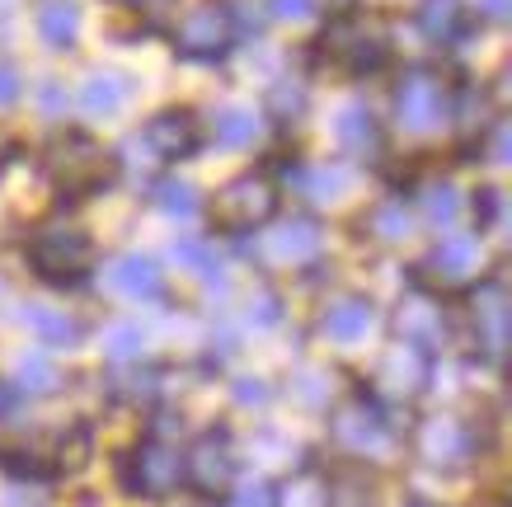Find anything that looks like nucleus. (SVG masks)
Here are the masks:
<instances>
[{
	"label": "nucleus",
	"instance_id": "nucleus-19",
	"mask_svg": "<svg viewBox=\"0 0 512 507\" xmlns=\"http://www.w3.org/2000/svg\"><path fill=\"white\" fill-rule=\"evenodd\" d=\"M156 5H160V0H156Z\"/></svg>",
	"mask_w": 512,
	"mask_h": 507
},
{
	"label": "nucleus",
	"instance_id": "nucleus-18",
	"mask_svg": "<svg viewBox=\"0 0 512 507\" xmlns=\"http://www.w3.org/2000/svg\"><path fill=\"white\" fill-rule=\"evenodd\" d=\"M484 5H489V10H484V15H494V19H503V0H484Z\"/></svg>",
	"mask_w": 512,
	"mask_h": 507
},
{
	"label": "nucleus",
	"instance_id": "nucleus-10",
	"mask_svg": "<svg viewBox=\"0 0 512 507\" xmlns=\"http://www.w3.org/2000/svg\"><path fill=\"white\" fill-rule=\"evenodd\" d=\"M123 99H127V85L118 76H90L85 80V90H80L85 113H118Z\"/></svg>",
	"mask_w": 512,
	"mask_h": 507
},
{
	"label": "nucleus",
	"instance_id": "nucleus-4",
	"mask_svg": "<svg viewBox=\"0 0 512 507\" xmlns=\"http://www.w3.org/2000/svg\"><path fill=\"white\" fill-rule=\"evenodd\" d=\"M226 43H231V10L226 5H198L184 19V29H179V47L193 52V57L226 52Z\"/></svg>",
	"mask_w": 512,
	"mask_h": 507
},
{
	"label": "nucleus",
	"instance_id": "nucleus-5",
	"mask_svg": "<svg viewBox=\"0 0 512 507\" xmlns=\"http://www.w3.org/2000/svg\"><path fill=\"white\" fill-rule=\"evenodd\" d=\"M442 104H447V90H442V80H433V76H409L400 90H395V108H400L404 127H414V132L433 127L437 118H442Z\"/></svg>",
	"mask_w": 512,
	"mask_h": 507
},
{
	"label": "nucleus",
	"instance_id": "nucleus-15",
	"mask_svg": "<svg viewBox=\"0 0 512 507\" xmlns=\"http://www.w3.org/2000/svg\"><path fill=\"white\" fill-rule=\"evenodd\" d=\"M160 207H165V212H193V207H198V202H193V188L188 184H160Z\"/></svg>",
	"mask_w": 512,
	"mask_h": 507
},
{
	"label": "nucleus",
	"instance_id": "nucleus-7",
	"mask_svg": "<svg viewBox=\"0 0 512 507\" xmlns=\"http://www.w3.org/2000/svg\"><path fill=\"white\" fill-rule=\"evenodd\" d=\"M419 29L433 38V43H456L461 29H466V10L461 0H423L419 5Z\"/></svg>",
	"mask_w": 512,
	"mask_h": 507
},
{
	"label": "nucleus",
	"instance_id": "nucleus-12",
	"mask_svg": "<svg viewBox=\"0 0 512 507\" xmlns=\"http://www.w3.org/2000/svg\"><path fill=\"white\" fill-rule=\"evenodd\" d=\"M254 132H259V123L249 108H221L217 113V137L226 146H245V141H254Z\"/></svg>",
	"mask_w": 512,
	"mask_h": 507
},
{
	"label": "nucleus",
	"instance_id": "nucleus-16",
	"mask_svg": "<svg viewBox=\"0 0 512 507\" xmlns=\"http://www.w3.org/2000/svg\"><path fill=\"white\" fill-rule=\"evenodd\" d=\"M315 10V0H273V15L278 19H306Z\"/></svg>",
	"mask_w": 512,
	"mask_h": 507
},
{
	"label": "nucleus",
	"instance_id": "nucleus-14",
	"mask_svg": "<svg viewBox=\"0 0 512 507\" xmlns=\"http://www.w3.org/2000/svg\"><path fill=\"white\" fill-rule=\"evenodd\" d=\"M372 226H376V235H381V240H400L409 221H404V207H400V202H386V207L372 216Z\"/></svg>",
	"mask_w": 512,
	"mask_h": 507
},
{
	"label": "nucleus",
	"instance_id": "nucleus-8",
	"mask_svg": "<svg viewBox=\"0 0 512 507\" xmlns=\"http://www.w3.org/2000/svg\"><path fill=\"white\" fill-rule=\"evenodd\" d=\"M334 132H339V141L353 155H367V151H376V146H381V127H376V118L367 113V108H343Z\"/></svg>",
	"mask_w": 512,
	"mask_h": 507
},
{
	"label": "nucleus",
	"instance_id": "nucleus-9",
	"mask_svg": "<svg viewBox=\"0 0 512 507\" xmlns=\"http://www.w3.org/2000/svg\"><path fill=\"white\" fill-rule=\"evenodd\" d=\"M113 287H123V292H132V296H151V292H160V277H156V263H146V259H137V254H127V259H118L113 263Z\"/></svg>",
	"mask_w": 512,
	"mask_h": 507
},
{
	"label": "nucleus",
	"instance_id": "nucleus-17",
	"mask_svg": "<svg viewBox=\"0 0 512 507\" xmlns=\"http://www.w3.org/2000/svg\"><path fill=\"white\" fill-rule=\"evenodd\" d=\"M19 99V71L10 62H0V104H15Z\"/></svg>",
	"mask_w": 512,
	"mask_h": 507
},
{
	"label": "nucleus",
	"instance_id": "nucleus-11",
	"mask_svg": "<svg viewBox=\"0 0 512 507\" xmlns=\"http://www.w3.org/2000/svg\"><path fill=\"white\" fill-rule=\"evenodd\" d=\"M475 259H480L475 235H447V240L437 245V254H433V263L442 268V273H451V277L470 273V268H475Z\"/></svg>",
	"mask_w": 512,
	"mask_h": 507
},
{
	"label": "nucleus",
	"instance_id": "nucleus-1",
	"mask_svg": "<svg viewBox=\"0 0 512 507\" xmlns=\"http://www.w3.org/2000/svg\"><path fill=\"white\" fill-rule=\"evenodd\" d=\"M29 263L43 282H80V273L90 268V240L80 231H47L29 245Z\"/></svg>",
	"mask_w": 512,
	"mask_h": 507
},
{
	"label": "nucleus",
	"instance_id": "nucleus-6",
	"mask_svg": "<svg viewBox=\"0 0 512 507\" xmlns=\"http://www.w3.org/2000/svg\"><path fill=\"white\" fill-rule=\"evenodd\" d=\"M38 33H43L47 47H57V52H66V47L76 43L80 33V10L76 0H38Z\"/></svg>",
	"mask_w": 512,
	"mask_h": 507
},
{
	"label": "nucleus",
	"instance_id": "nucleus-3",
	"mask_svg": "<svg viewBox=\"0 0 512 507\" xmlns=\"http://www.w3.org/2000/svg\"><path fill=\"white\" fill-rule=\"evenodd\" d=\"M146 141L156 146L160 160H184L202 146V123L188 108H170V113H156L146 123Z\"/></svg>",
	"mask_w": 512,
	"mask_h": 507
},
{
	"label": "nucleus",
	"instance_id": "nucleus-2",
	"mask_svg": "<svg viewBox=\"0 0 512 507\" xmlns=\"http://www.w3.org/2000/svg\"><path fill=\"white\" fill-rule=\"evenodd\" d=\"M273 207H278V188L268 184L264 174H259V179H254V174H245L240 184H231L226 193H221V221H226V226H235V231L259 226Z\"/></svg>",
	"mask_w": 512,
	"mask_h": 507
},
{
	"label": "nucleus",
	"instance_id": "nucleus-13",
	"mask_svg": "<svg viewBox=\"0 0 512 507\" xmlns=\"http://www.w3.org/2000/svg\"><path fill=\"white\" fill-rule=\"evenodd\" d=\"M367 324H372V306H367V301H343V306L329 310L325 329L348 338V334H357V329H367Z\"/></svg>",
	"mask_w": 512,
	"mask_h": 507
}]
</instances>
